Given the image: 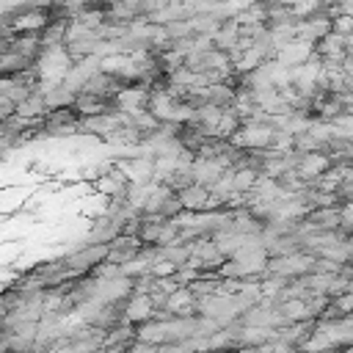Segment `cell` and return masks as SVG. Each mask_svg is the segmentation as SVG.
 <instances>
[{"instance_id":"2","label":"cell","mask_w":353,"mask_h":353,"mask_svg":"<svg viewBox=\"0 0 353 353\" xmlns=\"http://www.w3.org/2000/svg\"><path fill=\"white\" fill-rule=\"evenodd\" d=\"M347 50H353V33L347 36Z\"/></svg>"},{"instance_id":"1","label":"cell","mask_w":353,"mask_h":353,"mask_svg":"<svg viewBox=\"0 0 353 353\" xmlns=\"http://www.w3.org/2000/svg\"><path fill=\"white\" fill-rule=\"evenodd\" d=\"M331 30L347 39L353 33V14H334L331 17Z\"/></svg>"}]
</instances>
